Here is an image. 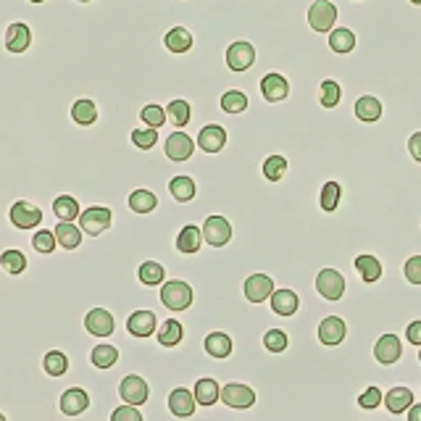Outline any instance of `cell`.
Listing matches in <instances>:
<instances>
[{
	"label": "cell",
	"instance_id": "obj_1",
	"mask_svg": "<svg viewBox=\"0 0 421 421\" xmlns=\"http://www.w3.org/2000/svg\"><path fill=\"white\" fill-rule=\"evenodd\" d=\"M224 61H227V69L232 74H245L258 61V48L248 40H235V43L227 45Z\"/></svg>",
	"mask_w": 421,
	"mask_h": 421
},
{
	"label": "cell",
	"instance_id": "obj_2",
	"mask_svg": "<svg viewBox=\"0 0 421 421\" xmlns=\"http://www.w3.org/2000/svg\"><path fill=\"white\" fill-rule=\"evenodd\" d=\"M305 22L316 34H329L340 22V11L332 0H313L305 11Z\"/></svg>",
	"mask_w": 421,
	"mask_h": 421
},
{
	"label": "cell",
	"instance_id": "obj_3",
	"mask_svg": "<svg viewBox=\"0 0 421 421\" xmlns=\"http://www.w3.org/2000/svg\"><path fill=\"white\" fill-rule=\"evenodd\" d=\"M43 208L37 203H32V200H27V198H22V200H13L11 208H8V221H11L16 229H34L43 224Z\"/></svg>",
	"mask_w": 421,
	"mask_h": 421
},
{
	"label": "cell",
	"instance_id": "obj_4",
	"mask_svg": "<svg viewBox=\"0 0 421 421\" xmlns=\"http://www.w3.org/2000/svg\"><path fill=\"white\" fill-rule=\"evenodd\" d=\"M195 145H198V140L190 137V132L177 130L166 137V142H163V156H166L172 163H187V161H193Z\"/></svg>",
	"mask_w": 421,
	"mask_h": 421
},
{
	"label": "cell",
	"instance_id": "obj_5",
	"mask_svg": "<svg viewBox=\"0 0 421 421\" xmlns=\"http://www.w3.org/2000/svg\"><path fill=\"white\" fill-rule=\"evenodd\" d=\"M111 221H113V214L109 205H87L79 216V227L90 237H100L103 232L111 229Z\"/></svg>",
	"mask_w": 421,
	"mask_h": 421
},
{
	"label": "cell",
	"instance_id": "obj_6",
	"mask_svg": "<svg viewBox=\"0 0 421 421\" xmlns=\"http://www.w3.org/2000/svg\"><path fill=\"white\" fill-rule=\"evenodd\" d=\"M34 43L32 27L27 22H11L6 27V34H3V50H8L13 55H24Z\"/></svg>",
	"mask_w": 421,
	"mask_h": 421
},
{
	"label": "cell",
	"instance_id": "obj_7",
	"mask_svg": "<svg viewBox=\"0 0 421 421\" xmlns=\"http://www.w3.org/2000/svg\"><path fill=\"white\" fill-rule=\"evenodd\" d=\"M161 303L169 311H187L193 303V287L182 279H169L161 287Z\"/></svg>",
	"mask_w": 421,
	"mask_h": 421
},
{
	"label": "cell",
	"instance_id": "obj_8",
	"mask_svg": "<svg viewBox=\"0 0 421 421\" xmlns=\"http://www.w3.org/2000/svg\"><path fill=\"white\" fill-rule=\"evenodd\" d=\"M229 142V132L227 127H221V124H203L200 130H198V148L203 153H208V156H216V153H221L224 148H227Z\"/></svg>",
	"mask_w": 421,
	"mask_h": 421
},
{
	"label": "cell",
	"instance_id": "obj_9",
	"mask_svg": "<svg viewBox=\"0 0 421 421\" xmlns=\"http://www.w3.org/2000/svg\"><path fill=\"white\" fill-rule=\"evenodd\" d=\"M258 87H261V95H263L266 103H284V100L292 95L290 79L284 74H279V71H271V74L261 76Z\"/></svg>",
	"mask_w": 421,
	"mask_h": 421
},
{
	"label": "cell",
	"instance_id": "obj_10",
	"mask_svg": "<svg viewBox=\"0 0 421 421\" xmlns=\"http://www.w3.org/2000/svg\"><path fill=\"white\" fill-rule=\"evenodd\" d=\"M316 292L324 298V301H340L345 295V277L337 269H324L316 274Z\"/></svg>",
	"mask_w": 421,
	"mask_h": 421
},
{
	"label": "cell",
	"instance_id": "obj_11",
	"mask_svg": "<svg viewBox=\"0 0 421 421\" xmlns=\"http://www.w3.org/2000/svg\"><path fill=\"white\" fill-rule=\"evenodd\" d=\"M203 237L211 248H224V245H229V240H232V224H229V219L219 216V214L205 216L203 219Z\"/></svg>",
	"mask_w": 421,
	"mask_h": 421
},
{
	"label": "cell",
	"instance_id": "obj_12",
	"mask_svg": "<svg viewBox=\"0 0 421 421\" xmlns=\"http://www.w3.org/2000/svg\"><path fill=\"white\" fill-rule=\"evenodd\" d=\"M221 403H224L227 408H237V410L253 408V406H256V392H253V387H248V385L229 382L227 387H221Z\"/></svg>",
	"mask_w": 421,
	"mask_h": 421
},
{
	"label": "cell",
	"instance_id": "obj_13",
	"mask_svg": "<svg viewBox=\"0 0 421 421\" xmlns=\"http://www.w3.org/2000/svg\"><path fill=\"white\" fill-rule=\"evenodd\" d=\"M163 48H166V53H174V55L193 53V48H195L193 29H187V27H182V24L172 27L169 32L163 34Z\"/></svg>",
	"mask_w": 421,
	"mask_h": 421
},
{
	"label": "cell",
	"instance_id": "obj_14",
	"mask_svg": "<svg viewBox=\"0 0 421 421\" xmlns=\"http://www.w3.org/2000/svg\"><path fill=\"white\" fill-rule=\"evenodd\" d=\"M119 395L124 398V403H130V406H137V408H140V406L148 403L151 389H148V382H145L140 374H130V377L121 379Z\"/></svg>",
	"mask_w": 421,
	"mask_h": 421
},
{
	"label": "cell",
	"instance_id": "obj_15",
	"mask_svg": "<svg viewBox=\"0 0 421 421\" xmlns=\"http://www.w3.org/2000/svg\"><path fill=\"white\" fill-rule=\"evenodd\" d=\"M69 119L74 121L76 127H95L100 121V109L92 97H79L69 109Z\"/></svg>",
	"mask_w": 421,
	"mask_h": 421
},
{
	"label": "cell",
	"instance_id": "obj_16",
	"mask_svg": "<svg viewBox=\"0 0 421 421\" xmlns=\"http://www.w3.org/2000/svg\"><path fill=\"white\" fill-rule=\"evenodd\" d=\"M353 113L361 124H379L385 116V103L377 95H361L353 103Z\"/></svg>",
	"mask_w": 421,
	"mask_h": 421
},
{
	"label": "cell",
	"instance_id": "obj_17",
	"mask_svg": "<svg viewBox=\"0 0 421 421\" xmlns=\"http://www.w3.org/2000/svg\"><path fill=\"white\" fill-rule=\"evenodd\" d=\"M400 356H403V343H400L398 335H382L374 343V358H377L382 366L398 364Z\"/></svg>",
	"mask_w": 421,
	"mask_h": 421
},
{
	"label": "cell",
	"instance_id": "obj_18",
	"mask_svg": "<svg viewBox=\"0 0 421 421\" xmlns=\"http://www.w3.org/2000/svg\"><path fill=\"white\" fill-rule=\"evenodd\" d=\"M274 279H271L269 274H250L248 279H245V298L250 303H263V301H271V295H274Z\"/></svg>",
	"mask_w": 421,
	"mask_h": 421
},
{
	"label": "cell",
	"instance_id": "obj_19",
	"mask_svg": "<svg viewBox=\"0 0 421 421\" xmlns=\"http://www.w3.org/2000/svg\"><path fill=\"white\" fill-rule=\"evenodd\" d=\"M326 43H329V50L337 55H347L353 53L358 48V34L356 29H350V27H335L332 32H329V37H326Z\"/></svg>",
	"mask_w": 421,
	"mask_h": 421
},
{
	"label": "cell",
	"instance_id": "obj_20",
	"mask_svg": "<svg viewBox=\"0 0 421 421\" xmlns=\"http://www.w3.org/2000/svg\"><path fill=\"white\" fill-rule=\"evenodd\" d=\"M85 326H87V332H92V335L109 337V335H113L116 322H113L111 311H106V308H90L85 316Z\"/></svg>",
	"mask_w": 421,
	"mask_h": 421
},
{
	"label": "cell",
	"instance_id": "obj_21",
	"mask_svg": "<svg viewBox=\"0 0 421 421\" xmlns=\"http://www.w3.org/2000/svg\"><path fill=\"white\" fill-rule=\"evenodd\" d=\"M169 193H172V198L179 205L193 203L195 195H198V182H195V177H190V174H177V177L169 179Z\"/></svg>",
	"mask_w": 421,
	"mask_h": 421
},
{
	"label": "cell",
	"instance_id": "obj_22",
	"mask_svg": "<svg viewBox=\"0 0 421 421\" xmlns=\"http://www.w3.org/2000/svg\"><path fill=\"white\" fill-rule=\"evenodd\" d=\"M195 406H198L195 392H190L187 387L172 389V395H169V410H172L177 419H190L195 413Z\"/></svg>",
	"mask_w": 421,
	"mask_h": 421
},
{
	"label": "cell",
	"instance_id": "obj_23",
	"mask_svg": "<svg viewBox=\"0 0 421 421\" xmlns=\"http://www.w3.org/2000/svg\"><path fill=\"white\" fill-rule=\"evenodd\" d=\"M345 332H347L345 322H343L340 316H326L324 322L319 324V343H322V345L335 347L345 340Z\"/></svg>",
	"mask_w": 421,
	"mask_h": 421
},
{
	"label": "cell",
	"instance_id": "obj_24",
	"mask_svg": "<svg viewBox=\"0 0 421 421\" xmlns=\"http://www.w3.org/2000/svg\"><path fill=\"white\" fill-rule=\"evenodd\" d=\"M219 109L224 111V113H232V116H240V113H245L250 109V95L245 90H235V87H229L221 92L219 97Z\"/></svg>",
	"mask_w": 421,
	"mask_h": 421
},
{
	"label": "cell",
	"instance_id": "obj_25",
	"mask_svg": "<svg viewBox=\"0 0 421 421\" xmlns=\"http://www.w3.org/2000/svg\"><path fill=\"white\" fill-rule=\"evenodd\" d=\"M58 406H61V413H66V416H79V413H85L87 406H90V395H87L82 387H69L64 395H61Z\"/></svg>",
	"mask_w": 421,
	"mask_h": 421
},
{
	"label": "cell",
	"instance_id": "obj_26",
	"mask_svg": "<svg viewBox=\"0 0 421 421\" xmlns=\"http://www.w3.org/2000/svg\"><path fill=\"white\" fill-rule=\"evenodd\" d=\"M203 227H198V224H184L179 229V235H177V250L184 253V256H193L200 250L203 245Z\"/></svg>",
	"mask_w": 421,
	"mask_h": 421
},
{
	"label": "cell",
	"instance_id": "obj_27",
	"mask_svg": "<svg viewBox=\"0 0 421 421\" xmlns=\"http://www.w3.org/2000/svg\"><path fill=\"white\" fill-rule=\"evenodd\" d=\"M127 329L132 337H151L158 329V319L153 311H134L127 319Z\"/></svg>",
	"mask_w": 421,
	"mask_h": 421
},
{
	"label": "cell",
	"instance_id": "obj_28",
	"mask_svg": "<svg viewBox=\"0 0 421 421\" xmlns=\"http://www.w3.org/2000/svg\"><path fill=\"white\" fill-rule=\"evenodd\" d=\"M127 205H130L132 214L145 216V214H153V211L158 208V195L153 193V190H148V187H137V190H132L130 193Z\"/></svg>",
	"mask_w": 421,
	"mask_h": 421
},
{
	"label": "cell",
	"instance_id": "obj_29",
	"mask_svg": "<svg viewBox=\"0 0 421 421\" xmlns=\"http://www.w3.org/2000/svg\"><path fill=\"white\" fill-rule=\"evenodd\" d=\"M166 116H169V124H172V127L184 130V127H190V121H193V103L184 100V97L169 100V103H166Z\"/></svg>",
	"mask_w": 421,
	"mask_h": 421
},
{
	"label": "cell",
	"instance_id": "obj_30",
	"mask_svg": "<svg viewBox=\"0 0 421 421\" xmlns=\"http://www.w3.org/2000/svg\"><path fill=\"white\" fill-rule=\"evenodd\" d=\"M50 208H53V216L58 221H79V216H82V208H79V200L74 195H55Z\"/></svg>",
	"mask_w": 421,
	"mask_h": 421
},
{
	"label": "cell",
	"instance_id": "obj_31",
	"mask_svg": "<svg viewBox=\"0 0 421 421\" xmlns=\"http://www.w3.org/2000/svg\"><path fill=\"white\" fill-rule=\"evenodd\" d=\"M55 237H58V245L64 250H76L79 245H82V227L79 224H74V221H58L55 224Z\"/></svg>",
	"mask_w": 421,
	"mask_h": 421
},
{
	"label": "cell",
	"instance_id": "obj_32",
	"mask_svg": "<svg viewBox=\"0 0 421 421\" xmlns=\"http://www.w3.org/2000/svg\"><path fill=\"white\" fill-rule=\"evenodd\" d=\"M298 308H301V298L292 290H287V287H282V290L271 295V311L277 316H295Z\"/></svg>",
	"mask_w": 421,
	"mask_h": 421
},
{
	"label": "cell",
	"instance_id": "obj_33",
	"mask_svg": "<svg viewBox=\"0 0 421 421\" xmlns=\"http://www.w3.org/2000/svg\"><path fill=\"white\" fill-rule=\"evenodd\" d=\"M287 169H290V161H287L282 153H271V156H266L263 163H261V174H263L266 182H282Z\"/></svg>",
	"mask_w": 421,
	"mask_h": 421
},
{
	"label": "cell",
	"instance_id": "obj_34",
	"mask_svg": "<svg viewBox=\"0 0 421 421\" xmlns=\"http://www.w3.org/2000/svg\"><path fill=\"white\" fill-rule=\"evenodd\" d=\"M195 400H198V406H205V408H211L216 400H221V387H219L216 379L211 377H203L195 382Z\"/></svg>",
	"mask_w": 421,
	"mask_h": 421
},
{
	"label": "cell",
	"instance_id": "obj_35",
	"mask_svg": "<svg viewBox=\"0 0 421 421\" xmlns=\"http://www.w3.org/2000/svg\"><path fill=\"white\" fill-rule=\"evenodd\" d=\"M340 200H343V184L337 182V179H326L322 184V193H319V208L324 214H335L337 208H340Z\"/></svg>",
	"mask_w": 421,
	"mask_h": 421
},
{
	"label": "cell",
	"instance_id": "obj_36",
	"mask_svg": "<svg viewBox=\"0 0 421 421\" xmlns=\"http://www.w3.org/2000/svg\"><path fill=\"white\" fill-rule=\"evenodd\" d=\"M343 103V85L337 79H324L319 85V106L324 111H335Z\"/></svg>",
	"mask_w": 421,
	"mask_h": 421
},
{
	"label": "cell",
	"instance_id": "obj_37",
	"mask_svg": "<svg viewBox=\"0 0 421 421\" xmlns=\"http://www.w3.org/2000/svg\"><path fill=\"white\" fill-rule=\"evenodd\" d=\"M353 266H356L358 277L366 282V284H374V282H379V277H382V261H379L377 256L364 253V256H358V258L353 261Z\"/></svg>",
	"mask_w": 421,
	"mask_h": 421
},
{
	"label": "cell",
	"instance_id": "obj_38",
	"mask_svg": "<svg viewBox=\"0 0 421 421\" xmlns=\"http://www.w3.org/2000/svg\"><path fill=\"white\" fill-rule=\"evenodd\" d=\"M413 406V392L408 387H392L385 395V408L389 413H406Z\"/></svg>",
	"mask_w": 421,
	"mask_h": 421
},
{
	"label": "cell",
	"instance_id": "obj_39",
	"mask_svg": "<svg viewBox=\"0 0 421 421\" xmlns=\"http://www.w3.org/2000/svg\"><path fill=\"white\" fill-rule=\"evenodd\" d=\"M203 347L211 358H227L232 356V337L224 335V332H211L205 337Z\"/></svg>",
	"mask_w": 421,
	"mask_h": 421
},
{
	"label": "cell",
	"instance_id": "obj_40",
	"mask_svg": "<svg viewBox=\"0 0 421 421\" xmlns=\"http://www.w3.org/2000/svg\"><path fill=\"white\" fill-rule=\"evenodd\" d=\"M90 361H92V366L95 368H111L116 361H119V347L109 345V343H100V345L92 347Z\"/></svg>",
	"mask_w": 421,
	"mask_h": 421
},
{
	"label": "cell",
	"instance_id": "obj_41",
	"mask_svg": "<svg viewBox=\"0 0 421 421\" xmlns=\"http://www.w3.org/2000/svg\"><path fill=\"white\" fill-rule=\"evenodd\" d=\"M140 121L145 127L161 130L163 124L169 121V116H166V106H161V103H145L140 109Z\"/></svg>",
	"mask_w": 421,
	"mask_h": 421
},
{
	"label": "cell",
	"instance_id": "obj_42",
	"mask_svg": "<svg viewBox=\"0 0 421 421\" xmlns=\"http://www.w3.org/2000/svg\"><path fill=\"white\" fill-rule=\"evenodd\" d=\"M137 277H140V282L145 287H156V284H163V279H166V269H163L158 261H142Z\"/></svg>",
	"mask_w": 421,
	"mask_h": 421
},
{
	"label": "cell",
	"instance_id": "obj_43",
	"mask_svg": "<svg viewBox=\"0 0 421 421\" xmlns=\"http://www.w3.org/2000/svg\"><path fill=\"white\" fill-rule=\"evenodd\" d=\"M182 337H184V329L177 319H166V322L161 324V329H158V343H161L163 347L179 345V343H182Z\"/></svg>",
	"mask_w": 421,
	"mask_h": 421
},
{
	"label": "cell",
	"instance_id": "obj_44",
	"mask_svg": "<svg viewBox=\"0 0 421 421\" xmlns=\"http://www.w3.org/2000/svg\"><path fill=\"white\" fill-rule=\"evenodd\" d=\"M130 142L132 148H137V151H153L156 148V142H158V130H153V127H137V130L130 132Z\"/></svg>",
	"mask_w": 421,
	"mask_h": 421
},
{
	"label": "cell",
	"instance_id": "obj_45",
	"mask_svg": "<svg viewBox=\"0 0 421 421\" xmlns=\"http://www.w3.org/2000/svg\"><path fill=\"white\" fill-rule=\"evenodd\" d=\"M43 366L50 377H64L66 371H69V358L61 350H48L43 358Z\"/></svg>",
	"mask_w": 421,
	"mask_h": 421
},
{
	"label": "cell",
	"instance_id": "obj_46",
	"mask_svg": "<svg viewBox=\"0 0 421 421\" xmlns=\"http://www.w3.org/2000/svg\"><path fill=\"white\" fill-rule=\"evenodd\" d=\"M0 266H3L6 274H22L27 269V256H24L22 250H3Z\"/></svg>",
	"mask_w": 421,
	"mask_h": 421
},
{
	"label": "cell",
	"instance_id": "obj_47",
	"mask_svg": "<svg viewBox=\"0 0 421 421\" xmlns=\"http://www.w3.org/2000/svg\"><path fill=\"white\" fill-rule=\"evenodd\" d=\"M32 248L37 250V253H53L55 248H58V237H55L53 229H37L32 237Z\"/></svg>",
	"mask_w": 421,
	"mask_h": 421
},
{
	"label": "cell",
	"instance_id": "obj_48",
	"mask_svg": "<svg viewBox=\"0 0 421 421\" xmlns=\"http://www.w3.org/2000/svg\"><path fill=\"white\" fill-rule=\"evenodd\" d=\"M287 335L282 332V329H269L266 335H263V347L269 350V353H282V350H287Z\"/></svg>",
	"mask_w": 421,
	"mask_h": 421
},
{
	"label": "cell",
	"instance_id": "obj_49",
	"mask_svg": "<svg viewBox=\"0 0 421 421\" xmlns=\"http://www.w3.org/2000/svg\"><path fill=\"white\" fill-rule=\"evenodd\" d=\"M379 403H385V395H382V389L379 387H366L361 395H358V406L366 410L379 408Z\"/></svg>",
	"mask_w": 421,
	"mask_h": 421
},
{
	"label": "cell",
	"instance_id": "obj_50",
	"mask_svg": "<svg viewBox=\"0 0 421 421\" xmlns=\"http://www.w3.org/2000/svg\"><path fill=\"white\" fill-rule=\"evenodd\" d=\"M403 274H406V279H408L410 284L421 287V256H410V258L406 261V266H403Z\"/></svg>",
	"mask_w": 421,
	"mask_h": 421
},
{
	"label": "cell",
	"instance_id": "obj_51",
	"mask_svg": "<svg viewBox=\"0 0 421 421\" xmlns=\"http://www.w3.org/2000/svg\"><path fill=\"white\" fill-rule=\"evenodd\" d=\"M111 421H142V413L137 410V406L124 403V406H119V408L111 413Z\"/></svg>",
	"mask_w": 421,
	"mask_h": 421
},
{
	"label": "cell",
	"instance_id": "obj_52",
	"mask_svg": "<svg viewBox=\"0 0 421 421\" xmlns=\"http://www.w3.org/2000/svg\"><path fill=\"white\" fill-rule=\"evenodd\" d=\"M406 148H408L410 161L421 163V132H413V134H410L408 142H406Z\"/></svg>",
	"mask_w": 421,
	"mask_h": 421
},
{
	"label": "cell",
	"instance_id": "obj_53",
	"mask_svg": "<svg viewBox=\"0 0 421 421\" xmlns=\"http://www.w3.org/2000/svg\"><path fill=\"white\" fill-rule=\"evenodd\" d=\"M406 340L421 347V322H410L408 329H406Z\"/></svg>",
	"mask_w": 421,
	"mask_h": 421
},
{
	"label": "cell",
	"instance_id": "obj_54",
	"mask_svg": "<svg viewBox=\"0 0 421 421\" xmlns=\"http://www.w3.org/2000/svg\"><path fill=\"white\" fill-rule=\"evenodd\" d=\"M408 421H421V403H413L408 408Z\"/></svg>",
	"mask_w": 421,
	"mask_h": 421
},
{
	"label": "cell",
	"instance_id": "obj_55",
	"mask_svg": "<svg viewBox=\"0 0 421 421\" xmlns=\"http://www.w3.org/2000/svg\"><path fill=\"white\" fill-rule=\"evenodd\" d=\"M27 3H32V6H43V3H48V0H27Z\"/></svg>",
	"mask_w": 421,
	"mask_h": 421
},
{
	"label": "cell",
	"instance_id": "obj_56",
	"mask_svg": "<svg viewBox=\"0 0 421 421\" xmlns=\"http://www.w3.org/2000/svg\"><path fill=\"white\" fill-rule=\"evenodd\" d=\"M410 3H413V6H421V0H410Z\"/></svg>",
	"mask_w": 421,
	"mask_h": 421
},
{
	"label": "cell",
	"instance_id": "obj_57",
	"mask_svg": "<svg viewBox=\"0 0 421 421\" xmlns=\"http://www.w3.org/2000/svg\"><path fill=\"white\" fill-rule=\"evenodd\" d=\"M76 3H92V0H76Z\"/></svg>",
	"mask_w": 421,
	"mask_h": 421
},
{
	"label": "cell",
	"instance_id": "obj_58",
	"mask_svg": "<svg viewBox=\"0 0 421 421\" xmlns=\"http://www.w3.org/2000/svg\"><path fill=\"white\" fill-rule=\"evenodd\" d=\"M0 421H8V419H6V416H0Z\"/></svg>",
	"mask_w": 421,
	"mask_h": 421
},
{
	"label": "cell",
	"instance_id": "obj_59",
	"mask_svg": "<svg viewBox=\"0 0 421 421\" xmlns=\"http://www.w3.org/2000/svg\"><path fill=\"white\" fill-rule=\"evenodd\" d=\"M419 361H421V350H419Z\"/></svg>",
	"mask_w": 421,
	"mask_h": 421
},
{
	"label": "cell",
	"instance_id": "obj_60",
	"mask_svg": "<svg viewBox=\"0 0 421 421\" xmlns=\"http://www.w3.org/2000/svg\"><path fill=\"white\" fill-rule=\"evenodd\" d=\"M356 3H361V0H356Z\"/></svg>",
	"mask_w": 421,
	"mask_h": 421
}]
</instances>
